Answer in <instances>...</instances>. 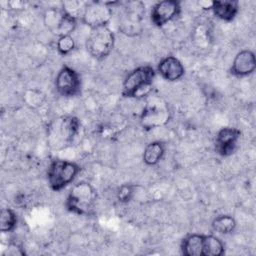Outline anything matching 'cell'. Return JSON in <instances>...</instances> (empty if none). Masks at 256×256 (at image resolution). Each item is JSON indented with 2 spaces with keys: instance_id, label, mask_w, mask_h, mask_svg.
<instances>
[{
  "instance_id": "5b68a950",
  "label": "cell",
  "mask_w": 256,
  "mask_h": 256,
  "mask_svg": "<svg viewBox=\"0 0 256 256\" xmlns=\"http://www.w3.org/2000/svg\"><path fill=\"white\" fill-rule=\"evenodd\" d=\"M115 44V35L108 25L90 28L85 46L88 53L96 59L106 58Z\"/></svg>"
},
{
  "instance_id": "7c38bea8",
  "label": "cell",
  "mask_w": 256,
  "mask_h": 256,
  "mask_svg": "<svg viewBox=\"0 0 256 256\" xmlns=\"http://www.w3.org/2000/svg\"><path fill=\"white\" fill-rule=\"evenodd\" d=\"M80 129V121L74 116H64L56 120V125L53 128L54 135L57 140L64 144H69L73 141Z\"/></svg>"
},
{
  "instance_id": "277c9868",
  "label": "cell",
  "mask_w": 256,
  "mask_h": 256,
  "mask_svg": "<svg viewBox=\"0 0 256 256\" xmlns=\"http://www.w3.org/2000/svg\"><path fill=\"white\" fill-rule=\"evenodd\" d=\"M80 170L81 167L73 161L52 160L47 171V180L50 188L56 192L61 191L74 181Z\"/></svg>"
},
{
  "instance_id": "9c48e42d",
  "label": "cell",
  "mask_w": 256,
  "mask_h": 256,
  "mask_svg": "<svg viewBox=\"0 0 256 256\" xmlns=\"http://www.w3.org/2000/svg\"><path fill=\"white\" fill-rule=\"evenodd\" d=\"M181 12V5L176 0H163L156 2L150 11V19L156 27H162L175 19Z\"/></svg>"
},
{
  "instance_id": "2e32d148",
  "label": "cell",
  "mask_w": 256,
  "mask_h": 256,
  "mask_svg": "<svg viewBox=\"0 0 256 256\" xmlns=\"http://www.w3.org/2000/svg\"><path fill=\"white\" fill-rule=\"evenodd\" d=\"M166 146L161 141H152L146 145L142 159L147 166H154L160 162L165 154Z\"/></svg>"
},
{
  "instance_id": "6da1fadb",
  "label": "cell",
  "mask_w": 256,
  "mask_h": 256,
  "mask_svg": "<svg viewBox=\"0 0 256 256\" xmlns=\"http://www.w3.org/2000/svg\"><path fill=\"white\" fill-rule=\"evenodd\" d=\"M155 75V69L150 65L136 67L126 75L122 85V95L127 98H146L152 92Z\"/></svg>"
},
{
  "instance_id": "e0dca14e",
  "label": "cell",
  "mask_w": 256,
  "mask_h": 256,
  "mask_svg": "<svg viewBox=\"0 0 256 256\" xmlns=\"http://www.w3.org/2000/svg\"><path fill=\"white\" fill-rule=\"evenodd\" d=\"M225 253V244L215 235L204 234L203 256H221Z\"/></svg>"
},
{
  "instance_id": "ac0fdd59",
  "label": "cell",
  "mask_w": 256,
  "mask_h": 256,
  "mask_svg": "<svg viewBox=\"0 0 256 256\" xmlns=\"http://www.w3.org/2000/svg\"><path fill=\"white\" fill-rule=\"evenodd\" d=\"M236 220L234 217H232L231 215H226V214H222L219 216H216L211 223L212 229L219 233V234H230L232 233L235 228H236Z\"/></svg>"
},
{
  "instance_id": "603a6c76",
  "label": "cell",
  "mask_w": 256,
  "mask_h": 256,
  "mask_svg": "<svg viewBox=\"0 0 256 256\" xmlns=\"http://www.w3.org/2000/svg\"><path fill=\"white\" fill-rule=\"evenodd\" d=\"M25 254L24 248L16 243H10L2 252V256H24Z\"/></svg>"
},
{
  "instance_id": "52a82bcc",
  "label": "cell",
  "mask_w": 256,
  "mask_h": 256,
  "mask_svg": "<svg viewBox=\"0 0 256 256\" xmlns=\"http://www.w3.org/2000/svg\"><path fill=\"white\" fill-rule=\"evenodd\" d=\"M118 2H87L81 22L90 28L108 25L112 16L114 5Z\"/></svg>"
},
{
  "instance_id": "8992f818",
  "label": "cell",
  "mask_w": 256,
  "mask_h": 256,
  "mask_svg": "<svg viewBox=\"0 0 256 256\" xmlns=\"http://www.w3.org/2000/svg\"><path fill=\"white\" fill-rule=\"evenodd\" d=\"M145 14V5L141 1L123 3L119 17V28L127 35H137L142 30V20Z\"/></svg>"
},
{
  "instance_id": "d6986e66",
  "label": "cell",
  "mask_w": 256,
  "mask_h": 256,
  "mask_svg": "<svg viewBox=\"0 0 256 256\" xmlns=\"http://www.w3.org/2000/svg\"><path fill=\"white\" fill-rule=\"evenodd\" d=\"M17 224V214L11 208H2L0 214V230L2 233L11 232Z\"/></svg>"
},
{
  "instance_id": "5bb4252c",
  "label": "cell",
  "mask_w": 256,
  "mask_h": 256,
  "mask_svg": "<svg viewBox=\"0 0 256 256\" xmlns=\"http://www.w3.org/2000/svg\"><path fill=\"white\" fill-rule=\"evenodd\" d=\"M211 10L216 18L230 22L235 19L239 12V2L236 0H216L212 1Z\"/></svg>"
},
{
  "instance_id": "30bf717a",
  "label": "cell",
  "mask_w": 256,
  "mask_h": 256,
  "mask_svg": "<svg viewBox=\"0 0 256 256\" xmlns=\"http://www.w3.org/2000/svg\"><path fill=\"white\" fill-rule=\"evenodd\" d=\"M241 137V131L235 127L221 128L215 138V151L222 157L233 154L237 148V143Z\"/></svg>"
},
{
  "instance_id": "ba28073f",
  "label": "cell",
  "mask_w": 256,
  "mask_h": 256,
  "mask_svg": "<svg viewBox=\"0 0 256 256\" xmlns=\"http://www.w3.org/2000/svg\"><path fill=\"white\" fill-rule=\"evenodd\" d=\"M55 89L64 97L77 96L81 91V78L77 71L64 65L55 78Z\"/></svg>"
},
{
  "instance_id": "7a4b0ae2",
  "label": "cell",
  "mask_w": 256,
  "mask_h": 256,
  "mask_svg": "<svg viewBox=\"0 0 256 256\" xmlns=\"http://www.w3.org/2000/svg\"><path fill=\"white\" fill-rule=\"evenodd\" d=\"M97 200V191L87 181H80L70 189L65 206L71 213L88 215L92 212Z\"/></svg>"
},
{
  "instance_id": "8fae6325",
  "label": "cell",
  "mask_w": 256,
  "mask_h": 256,
  "mask_svg": "<svg viewBox=\"0 0 256 256\" xmlns=\"http://www.w3.org/2000/svg\"><path fill=\"white\" fill-rule=\"evenodd\" d=\"M255 69L256 59L254 52L249 49H243L234 57L229 72L235 77H246L251 75Z\"/></svg>"
},
{
  "instance_id": "9a60e30c",
  "label": "cell",
  "mask_w": 256,
  "mask_h": 256,
  "mask_svg": "<svg viewBox=\"0 0 256 256\" xmlns=\"http://www.w3.org/2000/svg\"><path fill=\"white\" fill-rule=\"evenodd\" d=\"M203 242L204 234H188L181 242V253L184 256H203Z\"/></svg>"
},
{
  "instance_id": "44dd1931",
  "label": "cell",
  "mask_w": 256,
  "mask_h": 256,
  "mask_svg": "<svg viewBox=\"0 0 256 256\" xmlns=\"http://www.w3.org/2000/svg\"><path fill=\"white\" fill-rule=\"evenodd\" d=\"M76 43L72 35H65L58 37L56 41V49L61 55H68L75 49Z\"/></svg>"
},
{
  "instance_id": "3957f363",
  "label": "cell",
  "mask_w": 256,
  "mask_h": 256,
  "mask_svg": "<svg viewBox=\"0 0 256 256\" xmlns=\"http://www.w3.org/2000/svg\"><path fill=\"white\" fill-rule=\"evenodd\" d=\"M140 115V125L144 130H151L165 126L171 119L168 103L157 95L149 94Z\"/></svg>"
},
{
  "instance_id": "7402d4cb",
  "label": "cell",
  "mask_w": 256,
  "mask_h": 256,
  "mask_svg": "<svg viewBox=\"0 0 256 256\" xmlns=\"http://www.w3.org/2000/svg\"><path fill=\"white\" fill-rule=\"evenodd\" d=\"M136 186L132 184H123L117 190V199L121 203L129 202L134 195V190Z\"/></svg>"
},
{
  "instance_id": "4fadbf2b",
  "label": "cell",
  "mask_w": 256,
  "mask_h": 256,
  "mask_svg": "<svg viewBox=\"0 0 256 256\" xmlns=\"http://www.w3.org/2000/svg\"><path fill=\"white\" fill-rule=\"evenodd\" d=\"M157 72L163 79L174 82L184 76L185 68L178 58L172 55H168L159 61L157 65Z\"/></svg>"
},
{
  "instance_id": "ffe728a7",
  "label": "cell",
  "mask_w": 256,
  "mask_h": 256,
  "mask_svg": "<svg viewBox=\"0 0 256 256\" xmlns=\"http://www.w3.org/2000/svg\"><path fill=\"white\" fill-rule=\"evenodd\" d=\"M87 2L82 1H65L62 3V9L77 20H81Z\"/></svg>"
}]
</instances>
